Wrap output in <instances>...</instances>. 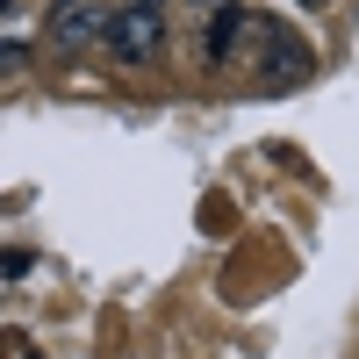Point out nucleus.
Instances as JSON below:
<instances>
[{"instance_id":"39448f33","label":"nucleus","mask_w":359,"mask_h":359,"mask_svg":"<svg viewBox=\"0 0 359 359\" xmlns=\"http://www.w3.org/2000/svg\"><path fill=\"white\" fill-rule=\"evenodd\" d=\"M22 57H29V43H15V36H0V72H15Z\"/></svg>"},{"instance_id":"f03ea898","label":"nucleus","mask_w":359,"mask_h":359,"mask_svg":"<svg viewBox=\"0 0 359 359\" xmlns=\"http://www.w3.org/2000/svg\"><path fill=\"white\" fill-rule=\"evenodd\" d=\"M50 36L57 43H94V36H108V8H94V0H57Z\"/></svg>"},{"instance_id":"20e7f679","label":"nucleus","mask_w":359,"mask_h":359,"mask_svg":"<svg viewBox=\"0 0 359 359\" xmlns=\"http://www.w3.org/2000/svg\"><path fill=\"white\" fill-rule=\"evenodd\" d=\"M237 36H245V15H237L230 0H223V8H216V22H208V36H201V57H208V65H223V57H237V50H230Z\"/></svg>"},{"instance_id":"6e6552de","label":"nucleus","mask_w":359,"mask_h":359,"mask_svg":"<svg viewBox=\"0 0 359 359\" xmlns=\"http://www.w3.org/2000/svg\"><path fill=\"white\" fill-rule=\"evenodd\" d=\"M302 8H323V0H302Z\"/></svg>"},{"instance_id":"0eeeda50","label":"nucleus","mask_w":359,"mask_h":359,"mask_svg":"<svg viewBox=\"0 0 359 359\" xmlns=\"http://www.w3.org/2000/svg\"><path fill=\"white\" fill-rule=\"evenodd\" d=\"M201 8H223V0H201Z\"/></svg>"},{"instance_id":"f257e3e1","label":"nucleus","mask_w":359,"mask_h":359,"mask_svg":"<svg viewBox=\"0 0 359 359\" xmlns=\"http://www.w3.org/2000/svg\"><path fill=\"white\" fill-rule=\"evenodd\" d=\"M108 43L123 50L130 65L158 57V43H165V22H158V8H123V15H108Z\"/></svg>"},{"instance_id":"7ed1b4c3","label":"nucleus","mask_w":359,"mask_h":359,"mask_svg":"<svg viewBox=\"0 0 359 359\" xmlns=\"http://www.w3.org/2000/svg\"><path fill=\"white\" fill-rule=\"evenodd\" d=\"M266 36H273V65H266L259 79H266V86H294V79L309 72V43L287 36V29H266Z\"/></svg>"},{"instance_id":"423d86ee","label":"nucleus","mask_w":359,"mask_h":359,"mask_svg":"<svg viewBox=\"0 0 359 359\" xmlns=\"http://www.w3.org/2000/svg\"><path fill=\"white\" fill-rule=\"evenodd\" d=\"M130 8H158V0H130Z\"/></svg>"}]
</instances>
